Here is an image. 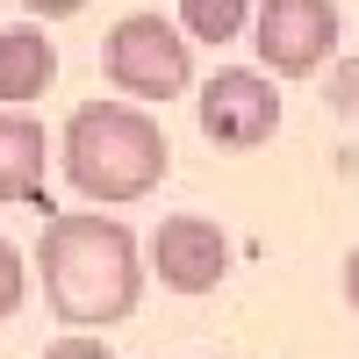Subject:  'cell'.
Segmentation results:
<instances>
[{
    "mask_svg": "<svg viewBox=\"0 0 359 359\" xmlns=\"http://www.w3.org/2000/svg\"><path fill=\"white\" fill-rule=\"evenodd\" d=\"M36 266H43V294H50L57 323H72V331L130 323L144 302V252H137L130 223H115V216H86V208L43 216Z\"/></svg>",
    "mask_w": 359,
    "mask_h": 359,
    "instance_id": "1",
    "label": "cell"
},
{
    "mask_svg": "<svg viewBox=\"0 0 359 359\" xmlns=\"http://www.w3.org/2000/svg\"><path fill=\"white\" fill-rule=\"evenodd\" d=\"M57 158H65V180L86 201L123 208V201H144L172 172V144L144 115V101H79L65 115Z\"/></svg>",
    "mask_w": 359,
    "mask_h": 359,
    "instance_id": "2",
    "label": "cell"
},
{
    "mask_svg": "<svg viewBox=\"0 0 359 359\" xmlns=\"http://www.w3.org/2000/svg\"><path fill=\"white\" fill-rule=\"evenodd\" d=\"M108 86L130 101H172L194 86V36L172 29L165 15H123L101 43Z\"/></svg>",
    "mask_w": 359,
    "mask_h": 359,
    "instance_id": "3",
    "label": "cell"
},
{
    "mask_svg": "<svg viewBox=\"0 0 359 359\" xmlns=\"http://www.w3.org/2000/svg\"><path fill=\"white\" fill-rule=\"evenodd\" d=\"M194 115H201V137L216 144V151H259V144L280 130V94H273V79H266V72L223 65V72L194 94Z\"/></svg>",
    "mask_w": 359,
    "mask_h": 359,
    "instance_id": "4",
    "label": "cell"
},
{
    "mask_svg": "<svg viewBox=\"0 0 359 359\" xmlns=\"http://www.w3.org/2000/svg\"><path fill=\"white\" fill-rule=\"evenodd\" d=\"M252 43H259V65L273 79H309L338 50V8L331 0H259Z\"/></svg>",
    "mask_w": 359,
    "mask_h": 359,
    "instance_id": "5",
    "label": "cell"
},
{
    "mask_svg": "<svg viewBox=\"0 0 359 359\" xmlns=\"http://www.w3.org/2000/svg\"><path fill=\"white\" fill-rule=\"evenodd\" d=\"M151 273L172 294H216L230 273V237L208 216H165L151 237Z\"/></svg>",
    "mask_w": 359,
    "mask_h": 359,
    "instance_id": "6",
    "label": "cell"
},
{
    "mask_svg": "<svg viewBox=\"0 0 359 359\" xmlns=\"http://www.w3.org/2000/svg\"><path fill=\"white\" fill-rule=\"evenodd\" d=\"M43 165H50L43 123H36V115H22L15 101H0V201H36V208H50Z\"/></svg>",
    "mask_w": 359,
    "mask_h": 359,
    "instance_id": "7",
    "label": "cell"
},
{
    "mask_svg": "<svg viewBox=\"0 0 359 359\" xmlns=\"http://www.w3.org/2000/svg\"><path fill=\"white\" fill-rule=\"evenodd\" d=\"M50 79H57V43L43 36L36 22H22V29H8L0 36V101H36V94H50Z\"/></svg>",
    "mask_w": 359,
    "mask_h": 359,
    "instance_id": "8",
    "label": "cell"
},
{
    "mask_svg": "<svg viewBox=\"0 0 359 359\" xmlns=\"http://www.w3.org/2000/svg\"><path fill=\"white\" fill-rule=\"evenodd\" d=\"M252 0H180V29H187L194 43H230L252 29Z\"/></svg>",
    "mask_w": 359,
    "mask_h": 359,
    "instance_id": "9",
    "label": "cell"
},
{
    "mask_svg": "<svg viewBox=\"0 0 359 359\" xmlns=\"http://www.w3.org/2000/svg\"><path fill=\"white\" fill-rule=\"evenodd\" d=\"M22 294H29V266H22V252L8 245V237H0V323L22 309Z\"/></svg>",
    "mask_w": 359,
    "mask_h": 359,
    "instance_id": "10",
    "label": "cell"
},
{
    "mask_svg": "<svg viewBox=\"0 0 359 359\" xmlns=\"http://www.w3.org/2000/svg\"><path fill=\"white\" fill-rule=\"evenodd\" d=\"M43 359H115V352H108V338H101V331H72V338H57Z\"/></svg>",
    "mask_w": 359,
    "mask_h": 359,
    "instance_id": "11",
    "label": "cell"
},
{
    "mask_svg": "<svg viewBox=\"0 0 359 359\" xmlns=\"http://www.w3.org/2000/svg\"><path fill=\"white\" fill-rule=\"evenodd\" d=\"M331 101H338L345 115H359V57H352V65H345V72L331 79Z\"/></svg>",
    "mask_w": 359,
    "mask_h": 359,
    "instance_id": "12",
    "label": "cell"
},
{
    "mask_svg": "<svg viewBox=\"0 0 359 359\" xmlns=\"http://www.w3.org/2000/svg\"><path fill=\"white\" fill-rule=\"evenodd\" d=\"M22 8H29V15H43V22H65V15L86 8V0H22Z\"/></svg>",
    "mask_w": 359,
    "mask_h": 359,
    "instance_id": "13",
    "label": "cell"
},
{
    "mask_svg": "<svg viewBox=\"0 0 359 359\" xmlns=\"http://www.w3.org/2000/svg\"><path fill=\"white\" fill-rule=\"evenodd\" d=\"M345 302H352V309H359V245H352V252H345Z\"/></svg>",
    "mask_w": 359,
    "mask_h": 359,
    "instance_id": "14",
    "label": "cell"
}]
</instances>
